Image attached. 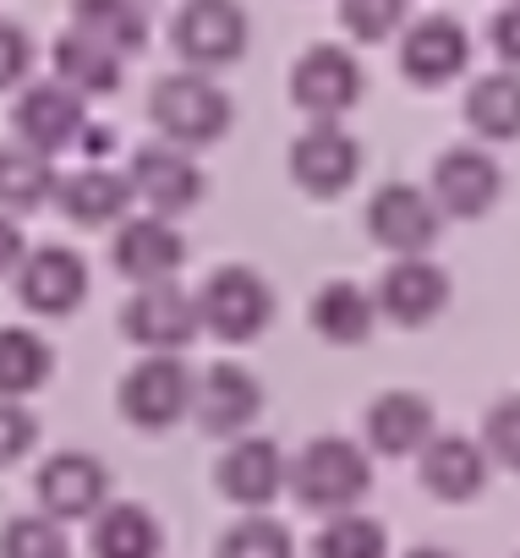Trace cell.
<instances>
[{"instance_id":"cell-1","label":"cell","mask_w":520,"mask_h":558,"mask_svg":"<svg viewBox=\"0 0 520 558\" xmlns=\"http://www.w3.org/2000/svg\"><path fill=\"white\" fill-rule=\"evenodd\" d=\"M230 94L208 77V72H165L148 94V121L159 126V137L170 148H208L230 132Z\"/></svg>"},{"instance_id":"cell-2","label":"cell","mask_w":520,"mask_h":558,"mask_svg":"<svg viewBox=\"0 0 520 558\" xmlns=\"http://www.w3.org/2000/svg\"><path fill=\"white\" fill-rule=\"evenodd\" d=\"M373 487V460L362 444L351 438H313L297 460H291V493L307 504V509H324V514H351Z\"/></svg>"},{"instance_id":"cell-3","label":"cell","mask_w":520,"mask_h":558,"mask_svg":"<svg viewBox=\"0 0 520 558\" xmlns=\"http://www.w3.org/2000/svg\"><path fill=\"white\" fill-rule=\"evenodd\" d=\"M197 313H203V329L241 345V340H257L275 318V291L264 274H252L246 263H225L203 279L197 291Z\"/></svg>"},{"instance_id":"cell-4","label":"cell","mask_w":520,"mask_h":558,"mask_svg":"<svg viewBox=\"0 0 520 558\" xmlns=\"http://www.w3.org/2000/svg\"><path fill=\"white\" fill-rule=\"evenodd\" d=\"M170 50L186 72H219L246 56V12L241 0H186L170 23Z\"/></svg>"},{"instance_id":"cell-5","label":"cell","mask_w":520,"mask_h":558,"mask_svg":"<svg viewBox=\"0 0 520 558\" xmlns=\"http://www.w3.org/2000/svg\"><path fill=\"white\" fill-rule=\"evenodd\" d=\"M444 230V214L438 203L427 197V186H411V181H384L367 203V235L395 252V257H427L433 241Z\"/></svg>"},{"instance_id":"cell-6","label":"cell","mask_w":520,"mask_h":558,"mask_svg":"<svg viewBox=\"0 0 520 558\" xmlns=\"http://www.w3.org/2000/svg\"><path fill=\"white\" fill-rule=\"evenodd\" d=\"M427 197L438 203V214L449 219H482L493 214V203L504 197V170L487 148L476 143H455L433 159V181H427Z\"/></svg>"},{"instance_id":"cell-7","label":"cell","mask_w":520,"mask_h":558,"mask_svg":"<svg viewBox=\"0 0 520 558\" xmlns=\"http://www.w3.org/2000/svg\"><path fill=\"white\" fill-rule=\"evenodd\" d=\"M291 99L313 121H340L362 99V61L346 45H313L291 66Z\"/></svg>"},{"instance_id":"cell-8","label":"cell","mask_w":520,"mask_h":558,"mask_svg":"<svg viewBox=\"0 0 520 558\" xmlns=\"http://www.w3.org/2000/svg\"><path fill=\"white\" fill-rule=\"evenodd\" d=\"M192 389H197V378L181 356H143L121 378V416L159 433V427H170L192 411Z\"/></svg>"},{"instance_id":"cell-9","label":"cell","mask_w":520,"mask_h":558,"mask_svg":"<svg viewBox=\"0 0 520 558\" xmlns=\"http://www.w3.org/2000/svg\"><path fill=\"white\" fill-rule=\"evenodd\" d=\"M471 66V34L460 17L449 12H427L416 23H406L400 34V72L416 88H444Z\"/></svg>"},{"instance_id":"cell-10","label":"cell","mask_w":520,"mask_h":558,"mask_svg":"<svg viewBox=\"0 0 520 558\" xmlns=\"http://www.w3.org/2000/svg\"><path fill=\"white\" fill-rule=\"evenodd\" d=\"M121 329H126L148 356H176V351L192 345V335L203 329V313H197V296H186L176 279H165V286H143V291L126 302Z\"/></svg>"},{"instance_id":"cell-11","label":"cell","mask_w":520,"mask_h":558,"mask_svg":"<svg viewBox=\"0 0 520 558\" xmlns=\"http://www.w3.org/2000/svg\"><path fill=\"white\" fill-rule=\"evenodd\" d=\"M362 175V143L340 121H313L291 143V181L313 197H340Z\"/></svg>"},{"instance_id":"cell-12","label":"cell","mask_w":520,"mask_h":558,"mask_svg":"<svg viewBox=\"0 0 520 558\" xmlns=\"http://www.w3.org/2000/svg\"><path fill=\"white\" fill-rule=\"evenodd\" d=\"M110 257H116V274L121 279H137V286H165V279H176V268L186 263V235L170 219H159V214H137V219H121L116 225Z\"/></svg>"},{"instance_id":"cell-13","label":"cell","mask_w":520,"mask_h":558,"mask_svg":"<svg viewBox=\"0 0 520 558\" xmlns=\"http://www.w3.org/2000/svg\"><path fill=\"white\" fill-rule=\"evenodd\" d=\"M257 411H264V389L241 362H214L192 389V416L214 438H246Z\"/></svg>"},{"instance_id":"cell-14","label":"cell","mask_w":520,"mask_h":558,"mask_svg":"<svg viewBox=\"0 0 520 558\" xmlns=\"http://www.w3.org/2000/svg\"><path fill=\"white\" fill-rule=\"evenodd\" d=\"M378 318L400 329H422L449 307V274L433 257H395L378 279Z\"/></svg>"},{"instance_id":"cell-15","label":"cell","mask_w":520,"mask_h":558,"mask_svg":"<svg viewBox=\"0 0 520 558\" xmlns=\"http://www.w3.org/2000/svg\"><path fill=\"white\" fill-rule=\"evenodd\" d=\"M12 126H17V143L34 148V154H61L83 137V99L66 88V83H28L12 105Z\"/></svg>"},{"instance_id":"cell-16","label":"cell","mask_w":520,"mask_h":558,"mask_svg":"<svg viewBox=\"0 0 520 558\" xmlns=\"http://www.w3.org/2000/svg\"><path fill=\"white\" fill-rule=\"evenodd\" d=\"M34 493H39L50 520H94L105 509V498H110V476H105V465L94 454L61 449V454H50L39 465Z\"/></svg>"},{"instance_id":"cell-17","label":"cell","mask_w":520,"mask_h":558,"mask_svg":"<svg viewBox=\"0 0 520 558\" xmlns=\"http://www.w3.org/2000/svg\"><path fill=\"white\" fill-rule=\"evenodd\" d=\"M88 296V263L72 246H39L17 268V302L39 318H66Z\"/></svg>"},{"instance_id":"cell-18","label":"cell","mask_w":520,"mask_h":558,"mask_svg":"<svg viewBox=\"0 0 520 558\" xmlns=\"http://www.w3.org/2000/svg\"><path fill=\"white\" fill-rule=\"evenodd\" d=\"M132 197H143L159 219L165 214H186L197 197H203V170L186 148H170V143H143L132 154Z\"/></svg>"},{"instance_id":"cell-19","label":"cell","mask_w":520,"mask_h":558,"mask_svg":"<svg viewBox=\"0 0 520 558\" xmlns=\"http://www.w3.org/2000/svg\"><path fill=\"white\" fill-rule=\"evenodd\" d=\"M367 449L384 454V460H406V454H422L433 438H438V416H433V400L416 395V389H389L367 405Z\"/></svg>"},{"instance_id":"cell-20","label":"cell","mask_w":520,"mask_h":558,"mask_svg":"<svg viewBox=\"0 0 520 558\" xmlns=\"http://www.w3.org/2000/svg\"><path fill=\"white\" fill-rule=\"evenodd\" d=\"M214 482H219V493H225L230 504L264 509V504H275L280 487L291 482V465H286V454H280L275 438H252V433H246V438H235V444L225 449Z\"/></svg>"},{"instance_id":"cell-21","label":"cell","mask_w":520,"mask_h":558,"mask_svg":"<svg viewBox=\"0 0 520 558\" xmlns=\"http://www.w3.org/2000/svg\"><path fill=\"white\" fill-rule=\"evenodd\" d=\"M416 476L433 498L444 504H471L487 487V449L465 433H438L422 454H416Z\"/></svg>"},{"instance_id":"cell-22","label":"cell","mask_w":520,"mask_h":558,"mask_svg":"<svg viewBox=\"0 0 520 558\" xmlns=\"http://www.w3.org/2000/svg\"><path fill=\"white\" fill-rule=\"evenodd\" d=\"M56 203H61V214L72 225H88V230L94 225H116L126 214V203H132V181L105 170V165H83L66 181H56Z\"/></svg>"},{"instance_id":"cell-23","label":"cell","mask_w":520,"mask_h":558,"mask_svg":"<svg viewBox=\"0 0 520 558\" xmlns=\"http://www.w3.org/2000/svg\"><path fill=\"white\" fill-rule=\"evenodd\" d=\"M313 329L329 345H367L378 329V302L356 286V279H329L313 296Z\"/></svg>"},{"instance_id":"cell-24","label":"cell","mask_w":520,"mask_h":558,"mask_svg":"<svg viewBox=\"0 0 520 558\" xmlns=\"http://www.w3.org/2000/svg\"><path fill=\"white\" fill-rule=\"evenodd\" d=\"M50 66H56V83H66L77 99L83 94H116L121 88V56L105 50V45H94L77 28L50 45Z\"/></svg>"},{"instance_id":"cell-25","label":"cell","mask_w":520,"mask_h":558,"mask_svg":"<svg viewBox=\"0 0 520 558\" xmlns=\"http://www.w3.org/2000/svg\"><path fill=\"white\" fill-rule=\"evenodd\" d=\"M465 126L482 143L520 137V72H487L465 88Z\"/></svg>"},{"instance_id":"cell-26","label":"cell","mask_w":520,"mask_h":558,"mask_svg":"<svg viewBox=\"0 0 520 558\" xmlns=\"http://www.w3.org/2000/svg\"><path fill=\"white\" fill-rule=\"evenodd\" d=\"M72 28L116 56H137L148 45V12L137 0H72Z\"/></svg>"},{"instance_id":"cell-27","label":"cell","mask_w":520,"mask_h":558,"mask_svg":"<svg viewBox=\"0 0 520 558\" xmlns=\"http://www.w3.org/2000/svg\"><path fill=\"white\" fill-rule=\"evenodd\" d=\"M165 536L143 504H105L94 514V558H159Z\"/></svg>"},{"instance_id":"cell-28","label":"cell","mask_w":520,"mask_h":558,"mask_svg":"<svg viewBox=\"0 0 520 558\" xmlns=\"http://www.w3.org/2000/svg\"><path fill=\"white\" fill-rule=\"evenodd\" d=\"M56 356L39 335L28 329H0V400H23L50 378Z\"/></svg>"},{"instance_id":"cell-29","label":"cell","mask_w":520,"mask_h":558,"mask_svg":"<svg viewBox=\"0 0 520 558\" xmlns=\"http://www.w3.org/2000/svg\"><path fill=\"white\" fill-rule=\"evenodd\" d=\"M56 197V170L23 143H0V208H39Z\"/></svg>"},{"instance_id":"cell-30","label":"cell","mask_w":520,"mask_h":558,"mask_svg":"<svg viewBox=\"0 0 520 558\" xmlns=\"http://www.w3.org/2000/svg\"><path fill=\"white\" fill-rule=\"evenodd\" d=\"M389 553V536H384V525L373 520V514H335L324 531H318V542H313V558H384Z\"/></svg>"},{"instance_id":"cell-31","label":"cell","mask_w":520,"mask_h":558,"mask_svg":"<svg viewBox=\"0 0 520 558\" xmlns=\"http://www.w3.org/2000/svg\"><path fill=\"white\" fill-rule=\"evenodd\" d=\"M411 23V0H340V28L356 45H384Z\"/></svg>"},{"instance_id":"cell-32","label":"cell","mask_w":520,"mask_h":558,"mask_svg":"<svg viewBox=\"0 0 520 558\" xmlns=\"http://www.w3.org/2000/svg\"><path fill=\"white\" fill-rule=\"evenodd\" d=\"M0 558H66V531L50 514H17L0 531Z\"/></svg>"},{"instance_id":"cell-33","label":"cell","mask_w":520,"mask_h":558,"mask_svg":"<svg viewBox=\"0 0 520 558\" xmlns=\"http://www.w3.org/2000/svg\"><path fill=\"white\" fill-rule=\"evenodd\" d=\"M219 558H297V542L280 520H235L219 536Z\"/></svg>"},{"instance_id":"cell-34","label":"cell","mask_w":520,"mask_h":558,"mask_svg":"<svg viewBox=\"0 0 520 558\" xmlns=\"http://www.w3.org/2000/svg\"><path fill=\"white\" fill-rule=\"evenodd\" d=\"M482 449H487V460L520 471V395H504V400L487 405V416H482Z\"/></svg>"},{"instance_id":"cell-35","label":"cell","mask_w":520,"mask_h":558,"mask_svg":"<svg viewBox=\"0 0 520 558\" xmlns=\"http://www.w3.org/2000/svg\"><path fill=\"white\" fill-rule=\"evenodd\" d=\"M39 444V422L23 400H0V465L23 460L28 449Z\"/></svg>"},{"instance_id":"cell-36","label":"cell","mask_w":520,"mask_h":558,"mask_svg":"<svg viewBox=\"0 0 520 558\" xmlns=\"http://www.w3.org/2000/svg\"><path fill=\"white\" fill-rule=\"evenodd\" d=\"M34 72V39L17 23H0V88H17Z\"/></svg>"},{"instance_id":"cell-37","label":"cell","mask_w":520,"mask_h":558,"mask_svg":"<svg viewBox=\"0 0 520 558\" xmlns=\"http://www.w3.org/2000/svg\"><path fill=\"white\" fill-rule=\"evenodd\" d=\"M487 45L504 61V72H520V0H504L487 23Z\"/></svg>"},{"instance_id":"cell-38","label":"cell","mask_w":520,"mask_h":558,"mask_svg":"<svg viewBox=\"0 0 520 558\" xmlns=\"http://www.w3.org/2000/svg\"><path fill=\"white\" fill-rule=\"evenodd\" d=\"M23 257H28L23 225H17V219H7V214H0V274H12V268H23Z\"/></svg>"},{"instance_id":"cell-39","label":"cell","mask_w":520,"mask_h":558,"mask_svg":"<svg viewBox=\"0 0 520 558\" xmlns=\"http://www.w3.org/2000/svg\"><path fill=\"white\" fill-rule=\"evenodd\" d=\"M406 558H455V553H449V547H411Z\"/></svg>"}]
</instances>
